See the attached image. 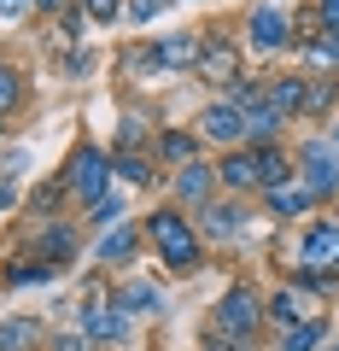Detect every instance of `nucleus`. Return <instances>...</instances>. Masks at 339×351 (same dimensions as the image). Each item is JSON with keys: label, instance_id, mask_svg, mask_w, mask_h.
Listing matches in <instances>:
<instances>
[{"label": "nucleus", "instance_id": "1", "mask_svg": "<svg viewBox=\"0 0 339 351\" xmlns=\"http://www.w3.org/2000/svg\"><path fill=\"white\" fill-rule=\"evenodd\" d=\"M251 328H258V293H251V287H228L223 304H216V322H211V351L246 346Z\"/></svg>", "mask_w": 339, "mask_h": 351}, {"label": "nucleus", "instance_id": "2", "mask_svg": "<svg viewBox=\"0 0 339 351\" xmlns=\"http://www.w3.org/2000/svg\"><path fill=\"white\" fill-rule=\"evenodd\" d=\"M152 246H158V258L170 263V269H181V276L199 263V234H193L176 211H158V217H152Z\"/></svg>", "mask_w": 339, "mask_h": 351}, {"label": "nucleus", "instance_id": "3", "mask_svg": "<svg viewBox=\"0 0 339 351\" xmlns=\"http://www.w3.org/2000/svg\"><path fill=\"white\" fill-rule=\"evenodd\" d=\"M105 170H112V164H105V152L100 147H82V152H76V158H71V193H76V199H105Z\"/></svg>", "mask_w": 339, "mask_h": 351}, {"label": "nucleus", "instance_id": "4", "mask_svg": "<svg viewBox=\"0 0 339 351\" xmlns=\"http://www.w3.org/2000/svg\"><path fill=\"white\" fill-rule=\"evenodd\" d=\"M299 263H304V276H322V269H339V223H316L310 234H304V252H299Z\"/></svg>", "mask_w": 339, "mask_h": 351}, {"label": "nucleus", "instance_id": "5", "mask_svg": "<svg viewBox=\"0 0 339 351\" xmlns=\"http://www.w3.org/2000/svg\"><path fill=\"white\" fill-rule=\"evenodd\" d=\"M304 176H310L304 188H310L316 199L339 188V147L334 141H310V147H304Z\"/></svg>", "mask_w": 339, "mask_h": 351}, {"label": "nucleus", "instance_id": "6", "mask_svg": "<svg viewBox=\"0 0 339 351\" xmlns=\"http://www.w3.org/2000/svg\"><path fill=\"white\" fill-rule=\"evenodd\" d=\"M199 76H205V82H240V59H234V47H228L223 36H205V47H199Z\"/></svg>", "mask_w": 339, "mask_h": 351}, {"label": "nucleus", "instance_id": "7", "mask_svg": "<svg viewBox=\"0 0 339 351\" xmlns=\"http://www.w3.org/2000/svg\"><path fill=\"white\" fill-rule=\"evenodd\" d=\"M199 135L205 141H240V135H246V117H240V106H205V112H199Z\"/></svg>", "mask_w": 339, "mask_h": 351}, {"label": "nucleus", "instance_id": "8", "mask_svg": "<svg viewBox=\"0 0 339 351\" xmlns=\"http://www.w3.org/2000/svg\"><path fill=\"white\" fill-rule=\"evenodd\" d=\"M223 182L228 188H264V158H258V152H228L223 158Z\"/></svg>", "mask_w": 339, "mask_h": 351}, {"label": "nucleus", "instance_id": "9", "mask_svg": "<svg viewBox=\"0 0 339 351\" xmlns=\"http://www.w3.org/2000/svg\"><path fill=\"white\" fill-rule=\"evenodd\" d=\"M199 47H205V36L181 29V36H164L152 53H158V64H176V71H181V64H199Z\"/></svg>", "mask_w": 339, "mask_h": 351}, {"label": "nucleus", "instance_id": "10", "mask_svg": "<svg viewBox=\"0 0 339 351\" xmlns=\"http://www.w3.org/2000/svg\"><path fill=\"white\" fill-rule=\"evenodd\" d=\"M82 322H88L94 339H123V334H129V316H123V311H105L100 299H88V316H82Z\"/></svg>", "mask_w": 339, "mask_h": 351}, {"label": "nucleus", "instance_id": "11", "mask_svg": "<svg viewBox=\"0 0 339 351\" xmlns=\"http://www.w3.org/2000/svg\"><path fill=\"white\" fill-rule=\"evenodd\" d=\"M281 41H287V18H281V12H269V6H264V12H251V47L275 53Z\"/></svg>", "mask_w": 339, "mask_h": 351}, {"label": "nucleus", "instance_id": "12", "mask_svg": "<svg viewBox=\"0 0 339 351\" xmlns=\"http://www.w3.org/2000/svg\"><path fill=\"white\" fill-rule=\"evenodd\" d=\"M310 199H316V193L304 188V182H275V188H269V205H275L281 217H299Z\"/></svg>", "mask_w": 339, "mask_h": 351}, {"label": "nucleus", "instance_id": "13", "mask_svg": "<svg viewBox=\"0 0 339 351\" xmlns=\"http://www.w3.org/2000/svg\"><path fill=\"white\" fill-rule=\"evenodd\" d=\"M304 100H310V88H304L299 76H281V82L269 88V106H275V112H304Z\"/></svg>", "mask_w": 339, "mask_h": 351}, {"label": "nucleus", "instance_id": "14", "mask_svg": "<svg viewBox=\"0 0 339 351\" xmlns=\"http://www.w3.org/2000/svg\"><path fill=\"white\" fill-rule=\"evenodd\" d=\"M71 252H76V234H71V228H41V258H47V263H64Z\"/></svg>", "mask_w": 339, "mask_h": 351}, {"label": "nucleus", "instance_id": "15", "mask_svg": "<svg viewBox=\"0 0 339 351\" xmlns=\"http://www.w3.org/2000/svg\"><path fill=\"white\" fill-rule=\"evenodd\" d=\"M129 252H135V228H112V234H100V263H123Z\"/></svg>", "mask_w": 339, "mask_h": 351}, {"label": "nucleus", "instance_id": "16", "mask_svg": "<svg viewBox=\"0 0 339 351\" xmlns=\"http://www.w3.org/2000/svg\"><path fill=\"white\" fill-rule=\"evenodd\" d=\"M176 193L181 199H205V193H211V170H205V164H188V170L176 176Z\"/></svg>", "mask_w": 339, "mask_h": 351}, {"label": "nucleus", "instance_id": "17", "mask_svg": "<svg viewBox=\"0 0 339 351\" xmlns=\"http://www.w3.org/2000/svg\"><path fill=\"white\" fill-rule=\"evenodd\" d=\"M29 339H36V322H29V316H18V322H0V351H24Z\"/></svg>", "mask_w": 339, "mask_h": 351}, {"label": "nucleus", "instance_id": "18", "mask_svg": "<svg viewBox=\"0 0 339 351\" xmlns=\"http://www.w3.org/2000/svg\"><path fill=\"white\" fill-rule=\"evenodd\" d=\"M158 287H147V281H135V287H123V299H117V311H158Z\"/></svg>", "mask_w": 339, "mask_h": 351}, {"label": "nucleus", "instance_id": "19", "mask_svg": "<svg viewBox=\"0 0 339 351\" xmlns=\"http://www.w3.org/2000/svg\"><path fill=\"white\" fill-rule=\"evenodd\" d=\"M269 316H275V322H310V304L304 299H292V293H275V304H269Z\"/></svg>", "mask_w": 339, "mask_h": 351}, {"label": "nucleus", "instance_id": "20", "mask_svg": "<svg viewBox=\"0 0 339 351\" xmlns=\"http://www.w3.org/2000/svg\"><path fill=\"white\" fill-rule=\"evenodd\" d=\"M316 339H322V322L310 316V322H292L287 328V346H281V351H316Z\"/></svg>", "mask_w": 339, "mask_h": 351}, {"label": "nucleus", "instance_id": "21", "mask_svg": "<svg viewBox=\"0 0 339 351\" xmlns=\"http://www.w3.org/2000/svg\"><path fill=\"white\" fill-rule=\"evenodd\" d=\"M205 223H211V234H216V240H234V234H240V211H234V205H216Z\"/></svg>", "mask_w": 339, "mask_h": 351}, {"label": "nucleus", "instance_id": "22", "mask_svg": "<svg viewBox=\"0 0 339 351\" xmlns=\"http://www.w3.org/2000/svg\"><path fill=\"white\" fill-rule=\"evenodd\" d=\"M258 158H264V188H275V182H287V158H281L275 147H258Z\"/></svg>", "mask_w": 339, "mask_h": 351}, {"label": "nucleus", "instance_id": "23", "mask_svg": "<svg viewBox=\"0 0 339 351\" xmlns=\"http://www.w3.org/2000/svg\"><path fill=\"white\" fill-rule=\"evenodd\" d=\"M304 53H310V64H339V36H327V29H322V41H310Z\"/></svg>", "mask_w": 339, "mask_h": 351}, {"label": "nucleus", "instance_id": "24", "mask_svg": "<svg viewBox=\"0 0 339 351\" xmlns=\"http://www.w3.org/2000/svg\"><path fill=\"white\" fill-rule=\"evenodd\" d=\"M18 106V71H6V64H0V117L12 112Z\"/></svg>", "mask_w": 339, "mask_h": 351}, {"label": "nucleus", "instance_id": "25", "mask_svg": "<svg viewBox=\"0 0 339 351\" xmlns=\"http://www.w3.org/2000/svg\"><path fill=\"white\" fill-rule=\"evenodd\" d=\"M164 6H170V0H129V18H135V24H152Z\"/></svg>", "mask_w": 339, "mask_h": 351}, {"label": "nucleus", "instance_id": "26", "mask_svg": "<svg viewBox=\"0 0 339 351\" xmlns=\"http://www.w3.org/2000/svg\"><path fill=\"white\" fill-rule=\"evenodd\" d=\"M117 176H129V182H147V158H140V152H123V158H117Z\"/></svg>", "mask_w": 339, "mask_h": 351}, {"label": "nucleus", "instance_id": "27", "mask_svg": "<svg viewBox=\"0 0 339 351\" xmlns=\"http://www.w3.org/2000/svg\"><path fill=\"white\" fill-rule=\"evenodd\" d=\"M117 211H123V205H117L112 193H105V199H94V205H88V217H94V223H100V228H105V223H117Z\"/></svg>", "mask_w": 339, "mask_h": 351}, {"label": "nucleus", "instance_id": "28", "mask_svg": "<svg viewBox=\"0 0 339 351\" xmlns=\"http://www.w3.org/2000/svg\"><path fill=\"white\" fill-rule=\"evenodd\" d=\"M158 147H164V158H188V152H193V135H164Z\"/></svg>", "mask_w": 339, "mask_h": 351}, {"label": "nucleus", "instance_id": "29", "mask_svg": "<svg viewBox=\"0 0 339 351\" xmlns=\"http://www.w3.org/2000/svg\"><path fill=\"white\" fill-rule=\"evenodd\" d=\"M316 18H322L327 36H339V0H316Z\"/></svg>", "mask_w": 339, "mask_h": 351}, {"label": "nucleus", "instance_id": "30", "mask_svg": "<svg viewBox=\"0 0 339 351\" xmlns=\"http://www.w3.org/2000/svg\"><path fill=\"white\" fill-rule=\"evenodd\" d=\"M29 6H36V0H0V18H12V24H18V18H24Z\"/></svg>", "mask_w": 339, "mask_h": 351}, {"label": "nucleus", "instance_id": "31", "mask_svg": "<svg viewBox=\"0 0 339 351\" xmlns=\"http://www.w3.org/2000/svg\"><path fill=\"white\" fill-rule=\"evenodd\" d=\"M82 6H88L94 18H117V0H82Z\"/></svg>", "mask_w": 339, "mask_h": 351}, {"label": "nucleus", "instance_id": "32", "mask_svg": "<svg viewBox=\"0 0 339 351\" xmlns=\"http://www.w3.org/2000/svg\"><path fill=\"white\" fill-rule=\"evenodd\" d=\"M12 205V176H0V211Z\"/></svg>", "mask_w": 339, "mask_h": 351}, {"label": "nucleus", "instance_id": "33", "mask_svg": "<svg viewBox=\"0 0 339 351\" xmlns=\"http://www.w3.org/2000/svg\"><path fill=\"white\" fill-rule=\"evenodd\" d=\"M36 6H47V12H64V0H36Z\"/></svg>", "mask_w": 339, "mask_h": 351}, {"label": "nucleus", "instance_id": "34", "mask_svg": "<svg viewBox=\"0 0 339 351\" xmlns=\"http://www.w3.org/2000/svg\"><path fill=\"white\" fill-rule=\"evenodd\" d=\"M334 351H339V346H334Z\"/></svg>", "mask_w": 339, "mask_h": 351}]
</instances>
